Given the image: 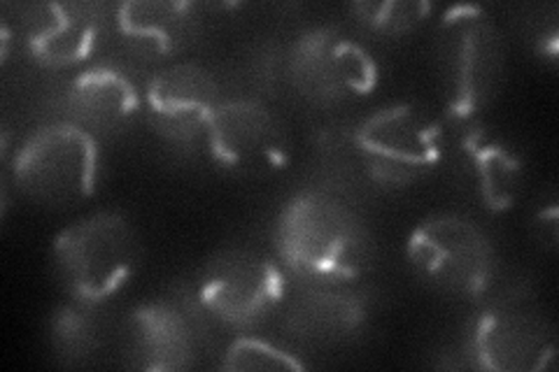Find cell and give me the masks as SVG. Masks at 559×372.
Listing matches in <instances>:
<instances>
[{
  "mask_svg": "<svg viewBox=\"0 0 559 372\" xmlns=\"http://www.w3.org/2000/svg\"><path fill=\"white\" fill-rule=\"evenodd\" d=\"M103 175L98 137L73 121L35 129L12 158V177L24 196L66 207L94 196Z\"/></svg>",
  "mask_w": 559,
  "mask_h": 372,
  "instance_id": "obj_4",
  "label": "cell"
},
{
  "mask_svg": "<svg viewBox=\"0 0 559 372\" xmlns=\"http://www.w3.org/2000/svg\"><path fill=\"white\" fill-rule=\"evenodd\" d=\"M145 96L124 68L96 63L70 80L66 108L78 127L98 133L127 129L138 117Z\"/></svg>",
  "mask_w": 559,
  "mask_h": 372,
  "instance_id": "obj_15",
  "label": "cell"
},
{
  "mask_svg": "<svg viewBox=\"0 0 559 372\" xmlns=\"http://www.w3.org/2000/svg\"><path fill=\"white\" fill-rule=\"evenodd\" d=\"M289 77L314 103L338 105L366 98L380 82L369 47L338 26H314L289 49Z\"/></svg>",
  "mask_w": 559,
  "mask_h": 372,
  "instance_id": "obj_9",
  "label": "cell"
},
{
  "mask_svg": "<svg viewBox=\"0 0 559 372\" xmlns=\"http://www.w3.org/2000/svg\"><path fill=\"white\" fill-rule=\"evenodd\" d=\"M355 145L373 182L406 189L439 168L445 140L431 112L415 103H394L359 123Z\"/></svg>",
  "mask_w": 559,
  "mask_h": 372,
  "instance_id": "obj_6",
  "label": "cell"
},
{
  "mask_svg": "<svg viewBox=\"0 0 559 372\" xmlns=\"http://www.w3.org/2000/svg\"><path fill=\"white\" fill-rule=\"evenodd\" d=\"M369 322V303L343 285H314L294 300L287 331L310 345H341L353 340Z\"/></svg>",
  "mask_w": 559,
  "mask_h": 372,
  "instance_id": "obj_17",
  "label": "cell"
},
{
  "mask_svg": "<svg viewBox=\"0 0 559 372\" xmlns=\"http://www.w3.org/2000/svg\"><path fill=\"white\" fill-rule=\"evenodd\" d=\"M415 275L436 291L476 300L497 279V252L485 230L464 215L441 212L419 221L406 240Z\"/></svg>",
  "mask_w": 559,
  "mask_h": 372,
  "instance_id": "obj_5",
  "label": "cell"
},
{
  "mask_svg": "<svg viewBox=\"0 0 559 372\" xmlns=\"http://www.w3.org/2000/svg\"><path fill=\"white\" fill-rule=\"evenodd\" d=\"M289 279L277 263L252 250H226L210 259L194 285L197 305L215 322L252 328L285 303Z\"/></svg>",
  "mask_w": 559,
  "mask_h": 372,
  "instance_id": "obj_7",
  "label": "cell"
},
{
  "mask_svg": "<svg viewBox=\"0 0 559 372\" xmlns=\"http://www.w3.org/2000/svg\"><path fill=\"white\" fill-rule=\"evenodd\" d=\"M203 145L222 170L240 177H269L289 161L285 127L264 103L252 98L222 100Z\"/></svg>",
  "mask_w": 559,
  "mask_h": 372,
  "instance_id": "obj_10",
  "label": "cell"
},
{
  "mask_svg": "<svg viewBox=\"0 0 559 372\" xmlns=\"http://www.w3.org/2000/svg\"><path fill=\"white\" fill-rule=\"evenodd\" d=\"M273 244L283 268L312 285H349L371 265L364 221L324 191H301L280 207Z\"/></svg>",
  "mask_w": 559,
  "mask_h": 372,
  "instance_id": "obj_1",
  "label": "cell"
},
{
  "mask_svg": "<svg viewBox=\"0 0 559 372\" xmlns=\"http://www.w3.org/2000/svg\"><path fill=\"white\" fill-rule=\"evenodd\" d=\"M105 10L78 0L40 3L24 14L28 55L49 68H73L90 61L105 40Z\"/></svg>",
  "mask_w": 559,
  "mask_h": 372,
  "instance_id": "obj_12",
  "label": "cell"
},
{
  "mask_svg": "<svg viewBox=\"0 0 559 372\" xmlns=\"http://www.w3.org/2000/svg\"><path fill=\"white\" fill-rule=\"evenodd\" d=\"M96 308L98 305L75 300V303L59 308L51 316L49 340L61 363L84 365L100 349L103 328Z\"/></svg>",
  "mask_w": 559,
  "mask_h": 372,
  "instance_id": "obj_18",
  "label": "cell"
},
{
  "mask_svg": "<svg viewBox=\"0 0 559 372\" xmlns=\"http://www.w3.org/2000/svg\"><path fill=\"white\" fill-rule=\"evenodd\" d=\"M349 12L371 33L399 38L423 26L433 14V5L423 0H382V3H353Z\"/></svg>",
  "mask_w": 559,
  "mask_h": 372,
  "instance_id": "obj_19",
  "label": "cell"
},
{
  "mask_svg": "<svg viewBox=\"0 0 559 372\" xmlns=\"http://www.w3.org/2000/svg\"><path fill=\"white\" fill-rule=\"evenodd\" d=\"M51 259L73 300L100 308L133 279L140 240L119 212H94L61 230L51 242Z\"/></svg>",
  "mask_w": 559,
  "mask_h": 372,
  "instance_id": "obj_3",
  "label": "cell"
},
{
  "mask_svg": "<svg viewBox=\"0 0 559 372\" xmlns=\"http://www.w3.org/2000/svg\"><path fill=\"white\" fill-rule=\"evenodd\" d=\"M557 351L555 328L532 298H499L466 328L471 365L495 372L546 370Z\"/></svg>",
  "mask_w": 559,
  "mask_h": 372,
  "instance_id": "obj_8",
  "label": "cell"
},
{
  "mask_svg": "<svg viewBox=\"0 0 559 372\" xmlns=\"http://www.w3.org/2000/svg\"><path fill=\"white\" fill-rule=\"evenodd\" d=\"M445 115L454 123L476 121L501 92L503 40L492 16L480 5H454L443 12L436 28Z\"/></svg>",
  "mask_w": 559,
  "mask_h": 372,
  "instance_id": "obj_2",
  "label": "cell"
},
{
  "mask_svg": "<svg viewBox=\"0 0 559 372\" xmlns=\"http://www.w3.org/2000/svg\"><path fill=\"white\" fill-rule=\"evenodd\" d=\"M115 28L131 55L164 61L194 38L199 14L197 5L182 0H127L115 8Z\"/></svg>",
  "mask_w": 559,
  "mask_h": 372,
  "instance_id": "obj_16",
  "label": "cell"
},
{
  "mask_svg": "<svg viewBox=\"0 0 559 372\" xmlns=\"http://www.w3.org/2000/svg\"><path fill=\"white\" fill-rule=\"evenodd\" d=\"M127 363L150 372H180L197 365L199 333L182 305L152 300L127 324Z\"/></svg>",
  "mask_w": 559,
  "mask_h": 372,
  "instance_id": "obj_13",
  "label": "cell"
},
{
  "mask_svg": "<svg viewBox=\"0 0 559 372\" xmlns=\"http://www.w3.org/2000/svg\"><path fill=\"white\" fill-rule=\"evenodd\" d=\"M219 84L199 63L162 68L145 88V110L154 131L175 145L203 143L219 108Z\"/></svg>",
  "mask_w": 559,
  "mask_h": 372,
  "instance_id": "obj_11",
  "label": "cell"
},
{
  "mask_svg": "<svg viewBox=\"0 0 559 372\" xmlns=\"http://www.w3.org/2000/svg\"><path fill=\"white\" fill-rule=\"evenodd\" d=\"M460 168L471 191L489 212H509L522 191L524 164L518 149L495 129L466 123L457 143Z\"/></svg>",
  "mask_w": 559,
  "mask_h": 372,
  "instance_id": "obj_14",
  "label": "cell"
},
{
  "mask_svg": "<svg viewBox=\"0 0 559 372\" xmlns=\"http://www.w3.org/2000/svg\"><path fill=\"white\" fill-rule=\"evenodd\" d=\"M306 363L294 351L273 345L264 338H236L226 347L222 357V370L234 372H266V370H304Z\"/></svg>",
  "mask_w": 559,
  "mask_h": 372,
  "instance_id": "obj_20",
  "label": "cell"
}]
</instances>
